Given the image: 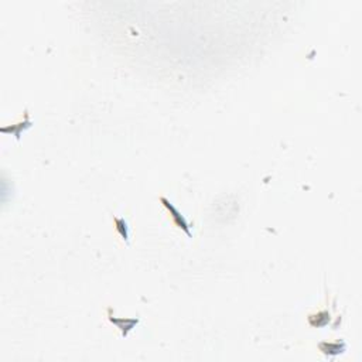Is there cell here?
Listing matches in <instances>:
<instances>
[{
	"instance_id": "6da1fadb",
	"label": "cell",
	"mask_w": 362,
	"mask_h": 362,
	"mask_svg": "<svg viewBox=\"0 0 362 362\" xmlns=\"http://www.w3.org/2000/svg\"><path fill=\"white\" fill-rule=\"evenodd\" d=\"M160 201H161V204L164 205L167 208V211L170 212V216H172L173 222H174V225L177 228H180V229H183L188 236H191V229H190V225H188V222H187V220H185L183 215L178 212L177 209L174 208V205H173L167 198H164V197H161L160 198Z\"/></svg>"
},
{
	"instance_id": "7a4b0ae2",
	"label": "cell",
	"mask_w": 362,
	"mask_h": 362,
	"mask_svg": "<svg viewBox=\"0 0 362 362\" xmlns=\"http://www.w3.org/2000/svg\"><path fill=\"white\" fill-rule=\"evenodd\" d=\"M108 319H109V321H111L112 324H115L122 331V335L123 337H128V334H129L133 328H135L136 325L139 324V319H116V317H113L112 316V308H108Z\"/></svg>"
},
{
	"instance_id": "3957f363",
	"label": "cell",
	"mask_w": 362,
	"mask_h": 362,
	"mask_svg": "<svg viewBox=\"0 0 362 362\" xmlns=\"http://www.w3.org/2000/svg\"><path fill=\"white\" fill-rule=\"evenodd\" d=\"M319 348L324 355L335 356L343 354L344 351L347 350V345L344 341H341V343L340 341H337V343H320Z\"/></svg>"
},
{
	"instance_id": "277c9868",
	"label": "cell",
	"mask_w": 362,
	"mask_h": 362,
	"mask_svg": "<svg viewBox=\"0 0 362 362\" xmlns=\"http://www.w3.org/2000/svg\"><path fill=\"white\" fill-rule=\"evenodd\" d=\"M330 320H331V316L328 311H320L317 314H311L308 317V323L313 327H324L330 323Z\"/></svg>"
},
{
	"instance_id": "5b68a950",
	"label": "cell",
	"mask_w": 362,
	"mask_h": 362,
	"mask_svg": "<svg viewBox=\"0 0 362 362\" xmlns=\"http://www.w3.org/2000/svg\"><path fill=\"white\" fill-rule=\"evenodd\" d=\"M113 221L116 224V231L119 232V235H120L126 242H129V228H128L126 221H125L123 218H113Z\"/></svg>"
}]
</instances>
